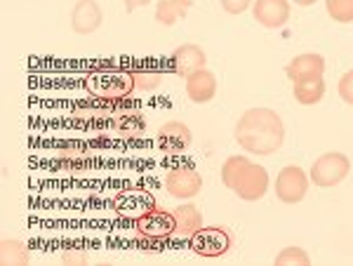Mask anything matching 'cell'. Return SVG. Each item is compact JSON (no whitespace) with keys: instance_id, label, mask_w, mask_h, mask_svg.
I'll return each mask as SVG.
<instances>
[{"instance_id":"1","label":"cell","mask_w":353,"mask_h":266,"mask_svg":"<svg viewBox=\"0 0 353 266\" xmlns=\"http://www.w3.org/2000/svg\"><path fill=\"white\" fill-rule=\"evenodd\" d=\"M233 137L241 144L243 151L252 156H271L285 141V125L281 116L273 109L257 106V109L245 111L236 123Z\"/></svg>"},{"instance_id":"2","label":"cell","mask_w":353,"mask_h":266,"mask_svg":"<svg viewBox=\"0 0 353 266\" xmlns=\"http://www.w3.org/2000/svg\"><path fill=\"white\" fill-rule=\"evenodd\" d=\"M221 182L241 201H261L269 191V172L245 156H231L221 165Z\"/></svg>"},{"instance_id":"3","label":"cell","mask_w":353,"mask_h":266,"mask_svg":"<svg viewBox=\"0 0 353 266\" xmlns=\"http://www.w3.org/2000/svg\"><path fill=\"white\" fill-rule=\"evenodd\" d=\"M351 170V161L339 151H330L323 154L321 158H316V163L311 165L309 179L318 189H332V186L341 184L346 179Z\"/></svg>"},{"instance_id":"4","label":"cell","mask_w":353,"mask_h":266,"mask_svg":"<svg viewBox=\"0 0 353 266\" xmlns=\"http://www.w3.org/2000/svg\"><path fill=\"white\" fill-rule=\"evenodd\" d=\"M137 234L141 243H165L174 236V217L172 212L153 205L149 212H144L137 219Z\"/></svg>"},{"instance_id":"5","label":"cell","mask_w":353,"mask_h":266,"mask_svg":"<svg viewBox=\"0 0 353 266\" xmlns=\"http://www.w3.org/2000/svg\"><path fill=\"white\" fill-rule=\"evenodd\" d=\"M189 245L201 257H224L233 245V236L224 226H203L198 234H193L189 238Z\"/></svg>"},{"instance_id":"6","label":"cell","mask_w":353,"mask_h":266,"mask_svg":"<svg viewBox=\"0 0 353 266\" xmlns=\"http://www.w3.org/2000/svg\"><path fill=\"white\" fill-rule=\"evenodd\" d=\"M165 189L172 198L179 201H189L196 198L203 189V174L196 167L189 165H176L165 174Z\"/></svg>"},{"instance_id":"7","label":"cell","mask_w":353,"mask_h":266,"mask_svg":"<svg viewBox=\"0 0 353 266\" xmlns=\"http://www.w3.org/2000/svg\"><path fill=\"white\" fill-rule=\"evenodd\" d=\"M276 196L281 203H288V205H294V203L304 201L306 191H309V177L299 165H288L278 172L276 177Z\"/></svg>"},{"instance_id":"8","label":"cell","mask_w":353,"mask_h":266,"mask_svg":"<svg viewBox=\"0 0 353 266\" xmlns=\"http://www.w3.org/2000/svg\"><path fill=\"white\" fill-rule=\"evenodd\" d=\"M156 141L163 151L168 154H181L191 146L193 141V134H191V127L181 121H170L165 125L158 127V134H156Z\"/></svg>"},{"instance_id":"9","label":"cell","mask_w":353,"mask_h":266,"mask_svg":"<svg viewBox=\"0 0 353 266\" xmlns=\"http://www.w3.org/2000/svg\"><path fill=\"white\" fill-rule=\"evenodd\" d=\"M205 64H208V57H205L203 48H198V45H193V43H186V45H181V48H176L172 57H170V69H172L176 76L184 78V81L198 69H205Z\"/></svg>"},{"instance_id":"10","label":"cell","mask_w":353,"mask_h":266,"mask_svg":"<svg viewBox=\"0 0 353 266\" xmlns=\"http://www.w3.org/2000/svg\"><path fill=\"white\" fill-rule=\"evenodd\" d=\"M252 14L264 28H281L290 19L288 0H254Z\"/></svg>"},{"instance_id":"11","label":"cell","mask_w":353,"mask_h":266,"mask_svg":"<svg viewBox=\"0 0 353 266\" xmlns=\"http://www.w3.org/2000/svg\"><path fill=\"white\" fill-rule=\"evenodd\" d=\"M104 21L101 8L97 5V0H78L76 8L71 12V28L81 36H90Z\"/></svg>"},{"instance_id":"12","label":"cell","mask_w":353,"mask_h":266,"mask_svg":"<svg viewBox=\"0 0 353 266\" xmlns=\"http://www.w3.org/2000/svg\"><path fill=\"white\" fill-rule=\"evenodd\" d=\"M325 73V59L321 54H299L285 66V76L292 83L299 81H311V78H323Z\"/></svg>"},{"instance_id":"13","label":"cell","mask_w":353,"mask_h":266,"mask_svg":"<svg viewBox=\"0 0 353 266\" xmlns=\"http://www.w3.org/2000/svg\"><path fill=\"white\" fill-rule=\"evenodd\" d=\"M214 94H217V78H214L212 71L198 69L186 78V97L193 104H208V101L214 99Z\"/></svg>"},{"instance_id":"14","label":"cell","mask_w":353,"mask_h":266,"mask_svg":"<svg viewBox=\"0 0 353 266\" xmlns=\"http://www.w3.org/2000/svg\"><path fill=\"white\" fill-rule=\"evenodd\" d=\"M113 210L125 214V217H134V222L141 217L144 212H149L153 207V201L149 194H141V191H125L118 198H113Z\"/></svg>"},{"instance_id":"15","label":"cell","mask_w":353,"mask_h":266,"mask_svg":"<svg viewBox=\"0 0 353 266\" xmlns=\"http://www.w3.org/2000/svg\"><path fill=\"white\" fill-rule=\"evenodd\" d=\"M174 217V236L179 238H191L193 234L203 229V214L196 205H179L172 210Z\"/></svg>"},{"instance_id":"16","label":"cell","mask_w":353,"mask_h":266,"mask_svg":"<svg viewBox=\"0 0 353 266\" xmlns=\"http://www.w3.org/2000/svg\"><path fill=\"white\" fill-rule=\"evenodd\" d=\"M101 92L116 94V97H128L134 92V78L130 69H111L106 76H101Z\"/></svg>"},{"instance_id":"17","label":"cell","mask_w":353,"mask_h":266,"mask_svg":"<svg viewBox=\"0 0 353 266\" xmlns=\"http://www.w3.org/2000/svg\"><path fill=\"white\" fill-rule=\"evenodd\" d=\"M193 0H158L156 5V21L163 26H174L179 19H184L191 10Z\"/></svg>"},{"instance_id":"18","label":"cell","mask_w":353,"mask_h":266,"mask_svg":"<svg viewBox=\"0 0 353 266\" xmlns=\"http://www.w3.org/2000/svg\"><path fill=\"white\" fill-rule=\"evenodd\" d=\"M130 71H132V78H134V90L151 92V90H156L163 81V69L156 64H151V61L137 64L134 69H130Z\"/></svg>"},{"instance_id":"19","label":"cell","mask_w":353,"mask_h":266,"mask_svg":"<svg viewBox=\"0 0 353 266\" xmlns=\"http://www.w3.org/2000/svg\"><path fill=\"white\" fill-rule=\"evenodd\" d=\"M325 97V81L323 78H311V81H299L294 83V99L304 106L318 104Z\"/></svg>"},{"instance_id":"20","label":"cell","mask_w":353,"mask_h":266,"mask_svg":"<svg viewBox=\"0 0 353 266\" xmlns=\"http://www.w3.org/2000/svg\"><path fill=\"white\" fill-rule=\"evenodd\" d=\"M113 130L123 137H141L146 130V121L141 113L137 111H125L118 113V118L113 121Z\"/></svg>"},{"instance_id":"21","label":"cell","mask_w":353,"mask_h":266,"mask_svg":"<svg viewBox=\"0 0 353 266\" xmlns=\"http://www.w3.org/2000/svg\"><path fill=\"white\" fill-rule=\"evenodd\" d=\"M28 250L21 241H12V238H5L3 247H0V262L5 266L10 264H28Z\"/></svg>"},{"instance_id":"22","label":"cell","mask_w":353,"mask_h":266,"mask_svg":"<svg viewBox=\"0 0 353 266\" xmlns=\"http://www.w3.org/2000/svg\"><path fill=\"white\" fill-rule=\"evenodd\" d=\"M327 14L339 24H351L353 21V0H325Z\"/></svg>"},{"instance_id":"23","label":"cell","mask_w":353,"mask_h":266,"mask_svg":"<svg viewBox=\"0 0 353 266\" xmlns=\"http://www.w3.org/2000/svg\"><path fill=\"white\" fill-rule=\"evenodd\" d=\"M94 109H99L101 113H121L123 109H128L130 101L128 97H116V94H104L101 92L99 97L92 101Z\"/></svg>"},{"instance_id":"24","label":"cell","mask_w":353,"mask_h":266,"mask_svg":"<svg viewBox=\"0 0 353 266\" xmlns=\"http://www.w3.org/2000/svg\"><path fill=\"white\" fill-rule=\"evenodd\" d=\"M57 165H59L61 170H68V172H81V170H85L90 165L88 158H85L83 154H78V151H61L59 154V161H57Z\"/></svg>"},{"instance_id":"25","label":"cell","mask_w":353,"mask_h":266,"mask_svg":"<svg viewBox=\"0 0 353 266\" xmlns=\"http://www.w3.org/2000/svg\"><path fill=\"white\" fill-rule=\"evenodd\" d=\"M276 264H281V266H285V264H311V259H309V254H306L301 247H294V245H290L285 247L281 254L276 257Z\"/></svg>"},{"instance_id":"26","label":"cell","mask_w":353,"mask_h":266,"mask_svg":"<svg viewBox=\"0 0 353 266\" xmlns=\"http://www.w3.org/2000/svg\"><path fill=\"white\" fill-rule=\"evenodd\" d=\"M337 90H339V97L344 99L346 104L353 106V71H349V73H344V76H341Z\"/></svg>"},{"instance_id":"27","label":"cell","mask_w":353,"mask_h":266,"mask_svg":"<svg viewBox=\"0 0 353 266\" xmlns=\"http://www.w3.org/2000/svg\"><path fill=\"white\" fill-rule=\"evenodd\" d=\"M221 8L226 10L229 14H243L245 10L250 8V5L254 3V0H219Z\"/></svg>"},{"instance_id":"28","label":"cell","mask_w":353,"mask_h":266,"mask_svg":"<svg viewBox=\"0 0 353 266\" xmlns=\"http://www.w3.org/2000/svg\"><path fill=\"white\" fill-rule=\"evenodd\" d=\"M61 262L85 264V262H88V254H85V252H64V254H61Z\"/></svg>"},{"instance_id":"29","label":"cell","mask_w":353,"mask_h":266,"mask_svg":"<svg viewBox=\"0 0 353 266\" xmlns=\"http://www.w3.org/2000/svg\"><path fill=\"white\" fill-rule=\"evenodd\" d=\"M151 0H125V10L128 12H134L137 8H141V5H149Z\"/></svg>"},{"instance_id":"30","label":"cell","mask_w":353,"mask_h":266,"mask_svg":"<svg viewBox=\"0 0 353 266\" xmlns=\"http://www.w3.org/2000/svg\"><path fill=\"white\" fill-rule=\"evenodd\" d=\"M297 5H301V8H309V5H313L316 0H294Z\"/></svg>"}]
</instances>
